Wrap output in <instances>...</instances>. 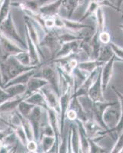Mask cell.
I'll list each match as a JSON object with an SVG mask.
<instances>
[{
    "label": "cell",
    "mask_w": 123,
    "mask_h": 153,
    "mask_svg": "<svg viewBox=\"0 0 123 153\" xmlns=\"http://www.w3.org/2000/svg\"><path fill=\"white\" fill-rule=\"evenodd\" d=\"M40 66H26L22 65L17 60L15 56H11L6 61H0V70L2 75V86L7 84L12 78L16 77L23 72L28 71L32 69H38Z\"/></svg>",
    "instance_id": "obj_1"
},
{
    "label": "cell",
    "mask_w": 123,
    "mask_h": 153,
    "mask_svg": "<svg viewBox=\"0 0 123 153\" xmlns=\"http://www.w3.org/2000/svg\"><path fill=\"white\" fill-rule=\"evenodd\" d=\"M53 63V62H52ZM40 77L48 82L52 88L56 91L58 96L61 94V77L56 65L55 66L54 63L52 65H46L40 70Z\"/></svg>",
    "instance_id": "obj_2"
},
{
    "label": "cell",
    "mask_w": 123,
    "mask_h": 153,
    "mask_svg": "<svg viewBox=\"0 0 123 153\" xmlns=\"http://www.w3.org/2000/svg\"><path fill=\"white\" fill-rule=\"evenodd\" d=\"M0 31L5 36L17 43L22 48L27 49L26 44L25 43L24 40L21 38L17 29H16L14 21H13V18H12V12L9 13L8 17L2 22V24L0 25Z\"/></svg>",
    "instance_id": "obj_3"
},
{
    "label": "cell",
    "mask_w": 123,
    "mask_h": 153,
    "mask_svg": "<svg viewBox=\"0 0 123 153\" xmlns=\"http://www.w3.org/2000/svg\"><path fill=\"white\" fill-rule=\"evenodd\" d=\"M26 50L27 49L22 48L0 31V61H6L11 56L16 55Z\"/></svg>",
    "instance_id": "obj_4"
},
{
    "label": "cell",
    "mask_w": 123,
    "mask_h": 153,
    "mask_svg": "<svg viewBox=\"0 0 123 153\" xmlns=\"http://www.w3.org/2000/svg\"><path fill=\"white\" fill-rule=\"evenodd\" d=\"M112 90L114 91L115 94L117 95L118 98V100H119L120 103V116L119 118H118V122L116 123V125L114 127L111 128V129H107V130H102L97 134V136L94 138V140L96 142L99 141L101 139H103V137L106 136L107 135H110L112 133H115L116 135V136H118L120 133L123 132V94L119 91L118 90H117V88H116V87L112 86Z\"/></svg>",
    "instance_id": "obj_5"
},
{
    "label": "cell",
    "mask_w": 123,
    "mask_h": 153,
    "mask_svg": "<svg viewBox=\"0 0 123 153\" xmlns=\"http://www.w3.org/2000/svg\"><path fill=\"white\" fill-rule=\"evenodd\" d=\"M117 105L116 102L112 101H98V102H92V117L95 120V122L98 123L101 126L104 130H107L109 128L104 122V114L108 108L110 106H116Z\"/></svg>",
    "instance_id": "obj_6"
},
{
    "label": "cell",
    "mask_w": 123,
    "mask_h": 153,
    "mask_svg": "<svg viewBox=\"0 0 123 153\" xmlns=\"http://www.w3.org/2000/svg\"><path fill=\"white\" fill-rule=\"evenodd\" d=\"M61 43L58 38V33L55 29L49 30L45 33L43 38L40 41V48H46L51 54L52 59L59 50Z\"/></svg>",
    "instance_id": "obj_7"
},
{
    "label": "cell",
    "mask_w": 123,
    "mask_h": 153,
    "mask_svg": "<svg viewBox=\"0 0 123 153\" xmlns=\"http://www.w3.org/2000/svg\"><path fill=\"white\" fill-rule=\"evenodd\" d=\"M80 41L81 40L72 41V42L62 44L59 50L57 51L56 54H55L51 61L65 58V57L79 54L80 51H82L81 48H80Z\"/></svg>",
    "instance_id": "obj_8"
},
{
    "label": "cell",
    "mask_w": 123,
    "mask_h": 153,
    "mask_svg": "<svg viewBox=\"0 0 123 153\" xmlns=\"http://www.w3.org/2000/svg\"><path fill=\"white\" fill-rule=\"evenodd\" d=\"M43 109L40 106H35L32 112L28 116V120L32 126L34 132V138L37 142H39L40 139L41 128H42V119L43 115Z\"/></svg>",
    "instance_id": "obj_9"
},
{
    "label": "cell",
    "mask_w": 123,
    "mask_h": 153,
    "mask_svg": "<svg viewBox=\"0 0 123 153\" xmlns=\"http://www.w3.org/2000/svg\"><path fill=\"white\" fill-rule=\"evenodd\" d=\"M118 61V58L115 55L111 57L110 59L106 62L101 69V77H102V84L103 91H106L109 87L114 72L115 63Z\"/></svg>",
    "instance_id": "obj_10"
},
{
    "label": "cell",
    "mask_w": 123,
    "mask_h": 153,
    "mask_svg": "<svg viewBox=\"0 0 123 153\" xmlns=\"http://www.w3.org/2000/svg\"><path fill=\"white\" fill-rule=\"evenodd\" d=\"M40 91L44 95L45 99L47 102L48 106L58 112L60 115V105L59 96L56 93V91L52 88L49 84L44 86L40 89Z\"/></svg>",
    "instance_id": "obj_11"
},
{
    "label": "cell",
    "mask_w": 123,
    "mask_h": 153,
    "mask_svg": "<svg viewBox=\"0 0 123 153\" xmlns=\"http://www.w3.org/2000/svg\"><path fill=\"white\" fill-rule=\"evenodd\" d=\"M24 21H25V27H26V31L28 33V36L32 39L33 43L35 44V45L36 46L37 49L39 51V54H40L41 57L44 58V54L42 53V50L40 48V38H39V32L37 31L36 28H35V22L32 21V19H30L28 16H24Z\"/></svg>",
    "instance_id": "obj_12"
},
{
    "label": "cell",
    "mask_w": 123,
    "mask_h": 153,
    "mask_svg": "<svg viewBox=\"0 0 123 153\" xmlns=\"http://www.w3.org/2000/svg\"><path fill=\"white\" fill-rule=\"evenodd\" d=\"M88 97L92 102L106 100L104 97V91L102 88V77H101V69L98 71V75L92 85L90 87L88 93Z\"/></svg>",
    "instance_id": "obj_13"
},
{
    "label": "cell",
    "mask_w": 123,
    "mask_h": 153,
    "mask_svg": "<svg viewBox=\"0 0 123 153\" xmlns=\"http://www.w3.org/2000/svg\"><path fill=\"white\" fill-rule=\"evenodd\" d=\"M68 152H80V139L77 124H72L68 132Z\"/></svg>",
    "instance_id": "obj_14"
},
{
    "label": "cell",
    "mask_w": 123,
    "mask_h": 153,
    "mask_svg": "<svg viewBox=\"0 0 123 153\" xmlns=\"http://www.w3.org/2000/svg\"><path fill=\"white\" fill-rule=\"evenodd\" d=\"M98 71H99L98 69L90 74H88V76L83 80L81 85L79 86L77 89H75L72 97H76L77 98L81 97H87L88 91H89L91 86L93 84V82L95 81L97 75L98 74Z\"/></svg>",
    "instance_id": "obj_15"
},
{
    "label": "cell",
    "mask_w": 123,
    "mask_h": 153,
    "mask_svg": "<svg viewBox=\"0 0 123 153\" xmlns=\"http://www.w3.org/2000/svg\"><path fill=\"white\" fill-rule=\"evenodd\" d=\"M53 0H23L20 2H12V7H16L20 9H26L32 12H39V9L43 5Z\"/></svg>",
    "instance_id": "obj_16"
},
{
    "label": "cell",
    "mask_w": 123,
    "mask_h": 153,
    "mask_svg": "<svg viewBox=\"0 0 123 153\" xmlns=\"http://www.w3.org/2000/svg\"><path fill=\"white\" fill-rule=\"evenodd\" d=\"M62 2L63 0H53L41 7L39 12L45 19L59 16V11L62 6Z\"/></svg>",
    "instance_id": "obj_17"
},
{
    "label": "cell",
    "mask_w": 123,
    "mask_h": 153,
    "mask_svg": "<svg viewBox=\"0 0 123 153\" xmlns=\"http://www.w3.org/2000/svg\"><path fill=\"white\" fill-rule=\"evenodd\" d=\"M62 24H63V29L66 31H72V32H80L84 29H93V26L83 23L80 21H75L72 20L69 18L62 17Z\"/></svg>",
    "instance_id": "obj_18"
},
{
    "label": "cell",
    "mask_w": 123,
    "mask_h": 153,
    "mask_svg": "<svg viewBox=\"0 0 123 153\" xmlns=\"http://www.w3.org/2000/svg\"><path fill=\"white\" fill-rule=\"evenodd\" d=\"M25 99L26 97L24 95L17 96L0 103V116L14 112L15 110H17L18 106L20 105V103Z\"/></svg>",
    "instance_id": "obj_19"
},
{
    "label": "cell",
    "mask_w": 123,
    "mask_h": 153,
    "mask_svg": "<svg viewBox=\"0 0 123 153\" xmlns=\"http://www.w3.org/2000/svg\"><path fill=\"white\" fill-rule=\"evenodd\" d=\"M47 84H48V82L45 79L40 77V76H36L35 75H34L27 83L26 91L24 94L25 97L26 98L27 97L34 94L36 91H40V89L42 87L47 85Z\"/></svg>",
    "instance_id": "obj_20"
},
{
    "label": "cell",
    "mask_w": 123,
    "mask_h": 153,
    "mask_svg": "<svg viewBox=\"0 0 123 153\" xmlns=\"http://www.w3.org/2000/svg\"><path fill=\"white\" fill-rule=\"evenodd\" d=\"M26 39L27 51L29 54L32 65L35 66H41L40 65L42 62H41V56L39 54V51L26 31Z\"/></svg>",
    "instance_id": "obj_21"
},
{
    "label": "cell",
    "mask_w": 123,
    "mask_h": 153,
    "mask_svg": "<svg viewBox=\"0 0 123 153\" xmlns=\"http://www.w3.org/2000/svg\"><path fill=\"white\" fill-rule=\"evenodd\" d=\"M105 64L102 61L98 59H89L88 61H84L79 62L78 68L84 73L87 74H90L93 71L98 70V68H102Z\"/></svg>",
    "instance_id": "obj_22"
},
{
    "label": "cell",
    "mask_w": 123,
    "mask_h": 153,
    "mask_svg": "<svg viewBox=\"0 0 123 153\" xmlns=\"http://www.w3.org/2000/svg\"><path fill=\"white\" fill-rule=\"evenodd\" d=\"M37 72V69H32L28 71L23 72V73L20 74L18 76H16V77L12 78V80H9L7 84H5L3 86V88L5 87H9L11 85H15V84H26V85L27 83L28 82V80L31 79V77L35 75Z\"/></svg>",
    "instance_id": "obj_23"
},
{
    "label": "cell",
    "mask_w": 123,
    "mask_h": 153,
    "mask_svg": "<svg viewBox=\"0 0 123 153\" xmlns=\"http://www.w3.org/2000/svg\"><path fill=\"white\" fill-rule=\"evenodd\" d=\"M74 123L77 124L78 129H79V139H80V152H89V138L88 137L85 131L82 123L79 120H76Z\"/></svg>",
    "instance_id": "obj_24"
},
{
    "label": "cell",
    "mask_w": 123,
    "mask_h": 153,
    "mask_svg": "<svg viewBox=\"0 0 123 153\" xmlns=\"http://www.w3.org/2000/svg\"><path fill=\"white\" fill-rule=\"evenodd\" d=\"M89 44L90 51H91L89 59H98L102 48V43L98 39V31L96 29H95L94 33L90 37Z\"/></svg>",
    "instance_id": "obj_25"
},
{
    "label": "cell",
    "mask_w": 123,
    "mask_h": 153,
    "mask_svg": "<svg viewBox=\"0 0 123 153\" xmlns=\"http://www.w3.org/2000/svg\"><path fill=\"white\" fill-rule=\"evenodd\" d=\"M39 151L40 152H53L56 146V137L53 136H41L39 139Z\"/></svg>",
    "instance_id": "obj_26"
},
{
    "label": "cell",
    "mask_w": 123,
    "mask_h": 153,
    "mask_svg": "<svg viewBox=\"0 0 123 153\" xmlns=\"http://www.w3.org/2000/svg\"><path fill=\"white\" fill-rule=\"evenodd\" d=\"M83 127L88 138L94 139L100 131L104 130L101 126L96 123L93 119H88L82 123Z\"/></svg>",
    "instance_id": "obj_27"
},
{
    "label": "cell",
    "mask_w": 123,
    "mask_h": 153,
    "mask_svg": "<svg viewBox=\"0 0 123 153\" xmlns=\"http://www.w3.org/2000/svg\"><path fill=\"white\" fill-rule=\"evenodd\" d=\"M25 100L27 101L28 103H31V104H33L35 106H38L42 107L43 110L46 111V110L47 109L49 106H48L47 102H46V99H45L44 95L42 94V93L40 91H36L34 94H31L30 96L27 97Z\"/></svg>",
    "instance_id": "obj_28"
},
{
    "label": "cell",
    "mask_w": 123,
    "mask_h": 153,
    "mask_svg": "<svg viewBox=\"0 0 123 153\" xmlns=\"http://www.w3.org/2000/svg\"><path fill=\"white\" fill-rule=\"evenodd\" d=\"M84 4V0H63L62 6L66 9L67 16L69 19H71L76 9Z\"/></svg>",
    "instance_id": "obj_29"
},
{
    "label": "cell",
    "mask_w": 123,
    "mask_h": 153,
    "mask_svg": "<svg viewBox=\"0 0 123 153\" xmlns=\"http://www.w3.org/2000/svg\"><path fill=\"white\" fill-rule=\"evenodd\" d=\"M100 7V0H90L88 6H87L86 10H85L82 17L79 19V21L83 22L85 19H88V18L91 17V16H95L97 10Z\"/></svg>",
    "instance_id": "obj_30"
},
{
    "label": "cell",
    "mask_w": 123,
    "mask_h": 153,
    "mask_svg": "<svg viewBox=\"0 0 123 153\" xmlns=\"http://www.w3.org/2000/svg\"><path fill=\"white\" fill-rule=\"evenodd\" d=\"M86 36L80 33V32L76 33V32H72V31H69L58 34V38H59L61 45L65 43V42H72V41L82 40Z\"/></svg>",
    "instance_id": "obj_31"
},
{
    "label": "cell",
    "mask_w": 123,
    "mask_h": 153,
    "mask_svg": "<svg viewBox=\"0 0 123 153\" xmlns=\"http://www.w3.org/2000/svg\"><path fill=\"white\" fill-rule=\"evenodd\" d=\"M12 0H0V25L11 12Z\"/></svg>",
    "instance_id": "obj_32"
},
{
    "label": "cell",
    "mask_w": 123,
    "mask_h": 153,
    "mask_svg": "<svg viewBox=\"0 0 123 153\" xmlns=\"http://www.w3.org/2000/svg\"><path fill=\"white\" fill-rule=\"evenodd\" d=\"M16 112H17L19 117H20V122H21L22 126L23 129H24L25 132H26V134L27 138H28V140L35 139V138H34L33 129H32V125H31V123H30L29 120H28V118H26V117L22 116L17 110H16Z\"/></svg>",
    "instance_id": "obj_33"
},
{
    "label": "cell",
    "mask_w": 123,
    "mask_h": 153,
    "mask_svg": "<svg viewBox=\"0 0 123 153\" xmlns=\"http://www.w3.org/2000/svg\"><path fill=\"white\" fill-rule=\"evenodd\" d=\"M95 22H96V27L95 29L98 31H104L106 28V16H105V12H104L102 7H100L97 10L96 13L95 15Z\"/></svg>",
    "instance_id": "obj_34"
},
{
    "label": "cell",
    "mask_w": 123,
    "mask_h": 153,
    "mask_svg": "<svg viewBox=\"0 0 123 153\" xmlns=\"http://www.w3.org/2000/svg\"><path fill=\"white\" fill-rule=\"evenodd\" d=\"M4 89L9 95L14 97L17 96L24 95L26 91V84H15V85H11Z\"/></svg>",
    "instance_id": "obj_35"
},
{
    "label": "cell",
    "mask_w": 123,
    "mask_h": 153,
    "mask_svg": "<svg viewBox=\"0 0 123 153\" xmlns=\"http://www.w3.org/2000/svg\"><path fill=\"white\" fill-rule=\"evenodd\" d=\"M35 106V105L31 104V103H28V102L25 100H23L21 103H20V105L18 106V108L16 110H17L22 116H23V117H26L27 118Z\"/></svg>",
    "instance_id": "obj_36"
},
{
    "label": "cell",
    "mask_w": 123,
    "mask_h": 153,
    "mask_svg": "<svg viewBox=\"0 0 123 153\" xmlns=\"http://www.w3.org/2000/svg\"><path fill=\"white\" fill-rule=\"evenodd\" d=\"M114 55L113 54L112 51L111 49L110 46L109 45H104V46H102L100 50V53L98 55V60L102 61V62L106 63L110 59L111 57Z\"/></svg>",
    "instance_id": "obj_37"
},
{
    "label": "cell",
    "mask_w": 123,
    "mask_h": 153,
    "mask_svg": "<svg viewBox=\"0 0 123 153\" xmlns=\"http://www.w3.org/2000/svg\"><path fill=\"white\" fill-rule=\"evenodd\" d=\"M16 59L22 65H26V66H32L31 58H30L29 54H28V51H23L22 52L18 53L17 54L14 55ZM35 66V65H34Z\"/></svg>",
    "instance_id": "obj_38"
},
{
    "label": "cell",
    "mask_w": 123,
    "mask_h": 153,
    "mask_svg": "<svg viewBox=\"0 0 123 153\" xmlns=\"http://www.w3.org/2000/svg\"><path fill=\"white\" fill-rule=\"evenodd\" d=\"M107 149L104 148L98 144L93 139L89 138V152L90 153H106L108 152Z\"/></svg>",
    "instance_id": "obj_39"
},
{
    "label": "cell",
    "mask_w": 123,
    "mask_h": 153,
    "mask_svg": "<svg viewBox=\"0 0 123 153\" xmlns=\"http://www.w3.org/2000/svg\"><path fill=\"white\" fill-rule=\"evenodd\" d=\"M109 45L110 46L111 49L112 51L113 54L118 58V61L123 62V48L118 45L117 44H116L113 42H111L109 44Z\"/></svg>",
    "instance_id": "obj_40"
},
{
    "label": "cell",
    "mask_w": 123,
    "mask_h": 153,
    "mask_svg": "<svg viewBox=\"0 0 123 153\" xmlns=\"http://www.w3.org/2000/svg\"><path fill=\"white\" fill-rule=\"evenodd\" d=\"M123 149V132L117 136V140L112 149L109 151L111 153H120Z\"/></svg>",
    "instance_id": "obj_41"
},
{
    "label": "cell",
    "mask_w": 123,
    "mask_h": 153,
    "mask_svg": "<svg viewBox=\"0 0 123 153\" xmlns=\"http://www.w3.org/2000/svg\"><path fill=\"white\" fill-rule=\"evenodd\" d=\"M26 149L29 152H39V143L35 139L28 140L27 143Z\"/></svg>",
    "instance_id": "obj_42"
},
{
    "label": "cell",
    "mask_w": 123,
    "mask_h": 153,
    "mask_svg": "<svg viewBox=\"0 0 123 153\" xmlns=\"http://www.w3.org/2000/svg\"><path fill=\"white\" fill-rule=\"evenodd\" d=\"M98 39L102 43V45H109L112 42L110 33L106 30H104L101 32H98Z\"/></svg>",
    "instance_id": "obj_43"
},
{
    "label": "cell",
    "mask_w": 123,
    "mask_h": 153,
    "mask_svg": "<svg viewBox=\"0 0 123 153\" xmlns=\"http://www.w3.org/2000/svg\"><path fill=\"white\" fill-rule=\"evenodd\" d=\"M55 136L54 132L52 128V126L49 125V123L45 124L44 126L42 125V128H41V132H40V136Z\"/></svg>",
    "instance_id": "obj_44"
},
{
    "label": "cell",
    "mask_w": 123,
    "mask_h": 153,
    "mask_svg": "<svg viewBox=\"0 0 123 153\" xmlns=\"http://www.w3.org/2000/svg\"><path fill=\"white\" fill-rule=\"evenodd\" d=\"M65 118L71 122H75L76 120H78V113L76 110L73 108H69L65 115Z\"/></svg>",
    "instance_id": "obj_45"
},
{
    "label": "cell",
    "mask_w": 123,
    "mask_h": 153,
    "mask_svg": "<svg viewBox=\"0 0 123 153\" xmlns=\"http://www.w3.org/2000/svg\"><path fill=\"white\" fill-rule=\"evenodd\" d=\"M100 5L101 7H109L111 8L112 9H114L116 12H120V9H118V7L115 5V3H112V2H110L109 0H100Z\"/></svg>",
    "instance_id": "obj_46"
},
{
    "label": "cell",
    "mask_w": 123,
    "mask_h": 153,
    "mask_svg": "<svg viewBox=\"0 0 123 153\" xmlns=\"http://www.w3.org/2000/svg\"><path fill=\"white\" fill-rule=\"evenodd\" d=\"M12 97V96L9 95V94L5 91V89L3 88V87L0 85V103H3L4 101L10 99V98Z\"/></svg>",
    "instance_id": "obj_47"
},
{
    "label": "cell",
    "mask_w": 123,
    "mask_h": 153,
    "mask_svg": "<svg viewBox=\"0 0 123 153\" xmlns=\"http://www.w3.org/2000/svg\"><path fill=\"white\" fill-rule=\"evenodd\" d=\"M116 3H115V5L118 7V9H120V11L121 12H122V7L123 5V0H116Z\"/></svg>",
    "instance_id": "obj_48"
},
{
    "label": "cell",
    "mask_w": 123,
    "mask_h": 153,
    "mask_svg": "<svg viewBox=\"0 0 123 153\" xmlns=\"http://www.w3.org/2000/svg\"><path fill=\"white\" fill-rule=\"evenodd\" d=\"M4 146V143H3V140H2V139H0V152H1V150H2V147H3Z\"/></svg>",
    "instance_id": "obj_49"
},
{
    "label": "cell",
    "mask_w": 123,
    "mask_h": 153,
    "mask_svg": "<svg viewBox=\"0 0 123 153\" xmlns=\"http://www.w3.org/2000/svg\"><path fill=\"white\" fill-rule=\"evenodd\" d=\"M0 85L2 86V75H1V70H0ZM3 87V86H2Z\"/></svg>",
    "instance_id": "obj_50"
},
{
    "label": "cell",
    "mask_w": 123,
    "mask_h": 153,
    "mask_svg": "<svg viewBox=\"0 0 123 153\" xmlns=\"http://www.w3.org/2000/svg\"><path fill=\"white\" fill-rule=\"evenodd\" d=\"M118 27H119V28H121V29L122 30V31H123V24H122V25H118Z\"/></svg>",
    "instance_id": "obj_51"
},
{
    "label": "cell",
    "mask_w": 123,
    "mask_h": 153,
    "mask_svg": "<svg viewBox=\"0 0 123 153\" xmlns=\"http://www.w3.org/2000/svg\"><path fill=\"white\" fill-rule=\"evenodd\" d=\"M3 129H4V128H2V127H1V126H0V131L3 130Z\"/></svg>",
    "instance_id": "obj_52"
},
{
    "label": "cell",
    "mask_w": 123,
    "mask_h": 153,
    "mask_svg": "<svg viewBox=\"0 0 123 153\" xmlns=\"http://www.w3.org/2000/svg\"><path fill=\"white\" fill-rule=\"evenodd\" d=\"M120 153H123V149H122V150L121 152H120Z\"/></svg>",
    "instance_id": "obj_53"
},
{
    "label": "cell",
    "mask_w": 123,
    "mask_h": 153,
    "mask_svg": "<svg viewBox=\"0 0 123 153\" xmlns=\"http://www.w3.org/2000/svg\"><path fill=\"white\" fill-rule=\"evenodd\" d=\"M122 15H123V11H122ZM122 17H123V16H122Z\"/></svg>",
    "instance_id": "obj_54"
},
{
    "label": "cell",
    "mask_w": 123,
    "mask_h": 153,
    "mask_svg": "<svg viewBox=\"0 0 123 153\" xmlns=\"http://www.w3.org/2000/svg\"><path fill=\"white\" fill-rule=\"evenodd\" d=\"M122 11H123V9H122Z\"/></svg>",
    "instance_id": "obj_55"
}]
</instances>
